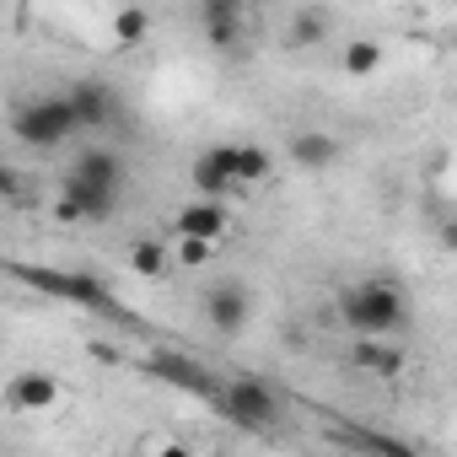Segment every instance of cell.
I'll use <instances>...</instances> for the list:
<instances>
[{
	"label": "cell",
	"mask_w": 457,
	"mask_h": 457,
	"mask_svg": "<svg viewBox=\"0 0 457 457\" xmlns=\"http://www.w3.org/2000/svg\"><path fill=\"white\" fill-rule=\"evenodd\" d=\"M334 312H339V323L355 339H398L409 328V296L393 280H355V286H345Z\"/></svg>",
	"instance_id": "cell-1"
},
{
	"label": "cell",
	"mask_w": 457,
	"mask_h": 457,
	"mask_svg": "<svg viewBox=\"0 0 457 457\" xmlns=\"http://www.w3.org/2000/svg\"><path fill=\"white\" fill-rule=\"evenodd\" d=\"M210 403H215V414L226 425H243V430H275L280 414H286L280 393L264 377H220V387H215Z\"/></svg>",
	"instance_id": "cell-2"
},
{
	"label": "cell",
	"mask_w": 457,
	"mask_h": 457,
	"mask_svg": "<svg viewBox=\"0 0 457 457\" xmlns=\"http://www.w3.org/2000/svg\"><path fill=\"white\" fill-rule=\"evenodd\" d=\"M12 135L33 151H54L65 145L71 135H81V119H76V103L65 92H49V97H33L12 113Z\"/></svg>",
	"instance_id": "cell-3"
},
{
	"label": "cell",
	"mask_w": 457,
	"mask_h": 457,
	"mask_svg": "<svg viewBox=\"0 0 457 457\" xmlns=\"http://www.w3.org/2000/svg\"><path fill=\"white\" fill-rule=\"evenodd\" d=\"M199 307H204V323H210L220 339H232V334H243V328H248L253 296H248V286H243V280H215V286L199 296Z\"/></svg>",
	"instance_id": "cell-4"
},
{
	"label": "cell",
	"mask_w": 457,
	"mask_h": 457,
	"mask_svg": "<svg viewBox=\"0 0 457 457\" xmlns=\"http://www.w3.org/2000/svg\"><path fill=\"white\" fill-rule=\"evenodd\" d=\"M172 226H178V237L220 248L226 232H232V210H226V199H188V204L172 210Z\"/></svg>",
	"instance_id": "cell-5"
},
{
	"label": "cell",
	"mask_w": 457,
	"mask_h": 457,
	"mask_svg": "<svg viewBox=\"0 0 457 457\" xmlns=\"http://www.w3.org/2000/svg\"><path fill=\"white\" fill-rule=\"evenodd\" d=\"M6 403H12L17 414H54V409L65 403V382H60L54 371H44V366L17 371V377L6 382Z\"/></svg>",
	"instance_id": "cell-6"
},
{
	"label": "cell",
	"mask_w": 457,
	"mask_h": 457,
	"mask_svg": "<svg viewBox=\"0 0 457 457\" xmlns=\"http://www.w3.org/2000/svg\"><path fill=\"white\" fill-rule=\"evenodd\" d=\"M17 280H28V286L49 291V296H60V302H81V307L119 312V307H113V296H108V286H97V280H87V275H60V270H17Z\"/></svg>",
	"instance_id": "cell-7"
},
{
	"label": "cell",
	"mask_w": 457,
	"mask_h": 457,
	"mask_svg": "<svg viewBox=\"0 0 457 457\" xmlns=\"http://www.w3.org/2000/svg\"><path fill=\"white\" fill-rule=\"evenodd\" d=\"M188 183L199 188V199H226L237 188V145H210L194 156L188 167Z\"/></svg>",
	"instance_id": "cell-8"
},
{
	"label": "cell",
	"mask_w": 457,
	"mask_h": 457,
	"mask_svg": "<svg viewBox=\"0 0 457 457\" xmlns=\"http://www.w3.org/2000/svg\"><path fill=\"white\" fill-rule=\"evenodd\" d=\"M350 366L366 371V377H377V382H393V377H403L409 350L398 339H355L350 345Z\"/></svg>",
	"instance_id": "cell-9"
},
{
	"label": "cell",
	"mask_w": 457,
	"mask_h": 457,
	"mask_svg": "<svg viewBox=\"0 0 457 457\" xmlns=\"http://www.w3.org/2000/svg\"><path fill=\"white\" fill-rule=\"evenodd\" d=\"M124 156L113 151V145H87L81 156H76V167L65 172V178H81V183H92V188H108V194H124Z\"/></svg>",
	"instance_id": "cell-10"
},
{
	"label": "cell",
	"mask_w": 457,
	"mask_h": 457,
	"mask_svg": "<svg viewBox=\"0 0 457 457\" xmlns=\"http://www.w3.org/2000/svg\"><path fill=\"white\" fill-rule=\"evenodd\" d=\"M65 97L76 103L81 129H108V124H113V113H119V103H113V87H108V81H71V87H65Z\"/></svg>",
	"instance_id": "cell-11"
},
{
	"label": "cell",
	"mask_w": 457,
	"mask_h": 457,
	"mask_svg": "<svg viewBox=\"0 0 457 457\" xmlns=\"http://www.w3.org/2000/svg\"><path fill=\"white\" fill-rule=\"evenodd\" d=\"M339 156H345V145H339L328 129H296V135H291V162H296L302 172H328Z\"/></svg>",
	"instance_id": "cell-12"
},
{
	"label": "cell",
	"mask_w": 457,
	"mask_h": 457,
	"mask_svg": "<svg viewBox=\"0 0 457 457\" xmlns=\"http://www.w3.org/2000/svg\"><path fill=\"white\" fill-rule=\"evenodd\" d=\"M151 371H156L162 382L183 387V393H199V398H215V387H220V377H210L204 366H194V361H183V355H156Z\"/></svg>",
	"instance_id": "cell-13"
},
{
	"label": "cell",
	"mask_w": 457,
	"mask_h": 457,
	"mask_svg": "<svg viewBox=\"0 0 457 457\" xmlns=\"http://www.w3.org/2000/svg\"><path fill=\"white\" fill-rule=\"evenodd\" d=\"M199 28H204V38H210V44L237 49V44H243V6H232V0L199 6Z\"/></svg>",
	"instance_id": "cell-14"
},
{
	"label": "cell",
	"mask_w": 457,
	"mask_h": 457,
	"mask_svg": "<svg viewBox=\"0 0 457 457\" xmlns=\"http://www.w3.org/2000/svg\"><path fill=\"white\" fill-rule=\"evenodd\" d=\"M124 259H129V275H140V280H162V275L172 270V243L135 237V243L124 248Z\"/></svg>",
	"instance_id": "cell-15"
},
{
	"label": "cell",
	"mask_w": 457,
	"mask_h": 457,
	"mask_svg": "<svg viewBox=\"0 0 457 457\" xmlns=\"http://www.w3.org/2000/svg\"><path fill=\"white\" fill-rule=\"evenodd\" d=\"M382 65H387V44H377V38H355V44H345V54H339V71H345L350 81H371Z\"/></svg>",
	"instance_id": "cell-16"
},
{
	"label": "cell",
	"mask_w": 457,
	"mask_h": 457,
	"mask_svg": "<svg viewBox=\"0 0 457 457\" xmlns=\"http://www.w3.org/2000/svg\"><path fill=\"white\" fill-rule=\"evenodd\" d=\"M108 33H113V49H140L145 33H151V12H140V6L113 12V17H108Z\"/></svg>",
	"instance_id": "cell-17"
},
{
	"label": "cell",
	"mask_w": 457,
	"mask_h": 457,
	"mask_svg": "<svg viewBox=\"0 0 457 457\" xmlns=\"http://www.w3.org/2000/svg\"><path fill=\"white\" fill-rule=\"evenodd\" d=\"M270 178H275V151L270 145H237V188H253Z\"/></svg>",
	"instance_id": "cell-18"
},
{
	"label": "cell",
	"mask_w": 457,
	"mask_h": 457,
	"mask_svg": "<svg viewBox=\"0 0 457 457\" xmlns=\"http://www.w3.org/2000/svg\"><path fill=\"white\" fill-rule=\"evenodd\" d=\"M323 38H328V12L307 6L291 17V44H323Z\"/></svg>",
	"instance_id": "cell-19"
},
{
	"label": "cell",
	"mask_w": 457,
	"mask_h": 457,
	"mask_svg": "<svg viewBox=\"0 0 457 457\" xmlns=\"http://www.w3.org/2000/svg\"><path fill=\"white\" fill-rule=\"evenodd\" d=\"M215 259L210 243H194V237H172V270H204Z\"/></svg>",
	"instance_id": "cell-20"
},
{
	"label": "cell",
	"mask_w": 457,
	"mask_h": 457,
	"mask_svg": "<svg viewBox=\"0 0 457 457\" xmlns=\"http://www.w3.org/2000/svg\"><path fill=\"white\" fill-rule=\"evenodd\" d=\"M145 457H194V446H188V441H178V436H162V441H151V446H145Z\"/></svg>",
	"instance_id": "cell-21"
},
{
	"label": "cell",
	"mask_w": 457,
	"mask_h": 457,
	"mask_svg": "<svg viewBox=\"0 0 457 457\" xmlns=\"http://www.w3.org/2000/svg\"><path fill=\"white\" fill-rule=\"evenodd\" d=\"M441 248L457 253V220H441Z\"/></svg>",
	"instance_id": "cell-22"
}]
</instances>
